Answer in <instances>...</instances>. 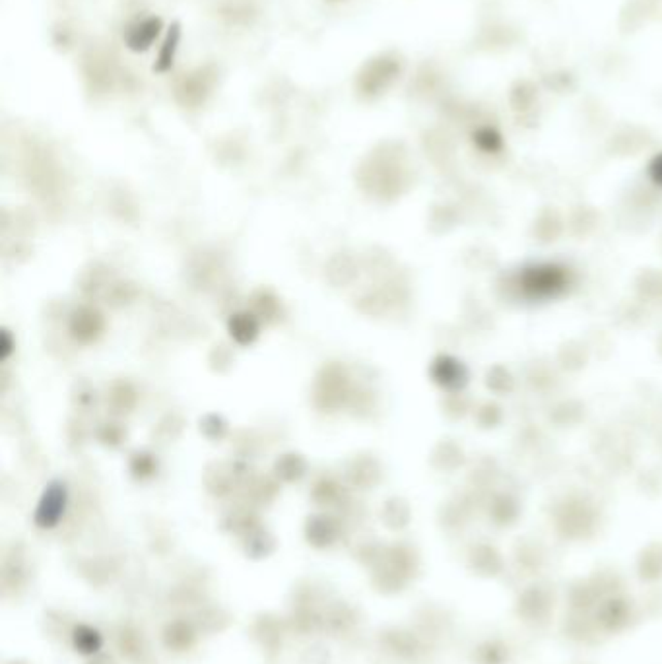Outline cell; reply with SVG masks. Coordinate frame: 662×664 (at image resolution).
Wrapping results in <instances>:
<instances>
[{"mask_svg": "<svg viewBox=\"0 0 662 664\" xmlns=\"http://www.w3.org/2000/svg\"><path fill=\"white\" fill-rule=\"evenodd\" d=\"M14 664H16V663H14Z\"/></svg>", "mask_w": 662, "mask_h": 664, "instance_id": "3", "label": "cell"}, {"mask_svg": "<svg viewBox=\"0 0 662 664\" xmlns=\"http://www.w3.org/2000/svg\"><path fill=\"white\" fill-rule=\"evenodd\" d=\"M192 639H194V633L187 622H173L165 629V645L177 651L187 649L192 643Z\"/></svg>", "mask_w": 662, "mask_h": 664, "instance_id": "1", "label": "cell"}, {"mask_svg": "<svg viewBox=\"0 0 662 664\" xmlns=\"http://www.w3.org/2000/svg\"><path fill=\"white\" fill-rule=\"evenodd\" d=\"M101 643H103V641H101V636H99V631H96L94 627H76V631H74V647H76L80 653H84V655L97 653V651L101 649Z\"/></svg>", "mask_w": 662, "mask_h": 664, "instance_id": "2", "label": "cell"}]
</instances>
